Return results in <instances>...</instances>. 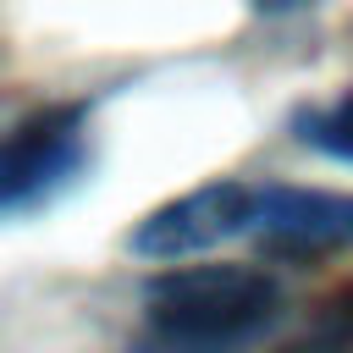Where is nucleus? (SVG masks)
<instances>
[{
  "label": "nucleus",
  "mask_w": 353,
  "mask_h": 353,
  "mask_svg": "<svg viewBox=\"0 0 353 353\" xmlns=\"http://www.w3.org/2000/svg\"><path fill=\"white\" fill-rule=\"evenodd\" d=\"M265 259H325L353 248V193L336 188H292L254 182V226Z\"/></svg>",
  "instance_id": "4"
},
{
  "label": "nucleus",
  "mask_w": 353,
  "mask_h": 353,
  "mask_svg": "<svg viewBox=\"0 0 353 353\" xmlns=\"http://www.w3.org/2000/svg\"><path fill=\"white\" fill-rule=\"evenodd\" d=\"M248 226H254V182L215 176V182L188 188L182 199L154 204V210L127 232V248H132L138 259L176 265V259L210 254V248H221V243H232V237H248Z\"/></svg>",
  "instance_id": "3"
},
{
  "label": "nucleus",
  "mask_w": 353,
  "mask_h": 353,
  "mask_svg": "<svg viewBox=\"0 0 353 353\" xmlns=\"http://www.w3.org/2000/svg\"><path fill=\"white\" fill-rule=\"evenodd\" d=\"M292 353H353V281L320 303L309 331L292 342Z\"/></svg>",
  "instance_id": "6"
},
{
  "label": "nucleus",
  "mask_w": 353,
  "mask_h": 353,
  "mask_svg": "<svg viewBox=\"0 0 353 353\" xmlns=\"http://www.w3.org/2000/svg\"><path fill=\"white\" fill-rule=\"evenodd\" d=\"M88 165V105H39L0 132V215H28L66 193Z\"/></svg>",
  "instance_id": "2"
},
{
  "label": "nucleus",
  "mask_w": 353,
  "mask_h": 353,
  "mask_svg": "<svg viewBox=\"0 0 353 353\" xmlns=\"http://www.w3.org/2000/svg\"><path fill=\"white\" fill-rule=\"evenodd\" d=\"M248 6H254V17H292V11H309L320 0H248Z\"/></svg>",
  "instance_id": "7"
},
{
  "label": "nucleus",
  "mask_w": 353,
  "mask_h": 353,
  "mask_svg": "<svg viewBox=\"0 0 353 353\" xmlns=\"http://www.w3.org/2000/svg\"><path fill=\"white\" fill-rule=\"evenodd\" d=\"M281 281L259 265H171L143 287V331L127 353H243L281 320Z\"/></svg>",
  "instance_id": "1"
},
{
  "label": "nucleus",
  "mask_w": 353,
  "mask_h": 353,
  "mask_svg": "<svg viewBox=\"0 0 353 353\" xmlns=\"http://www.w3.org/2000/svg\"><path fill=\"white\" fill-rule=\"evenodd\" d=\"M292 138L336 165H353V88L325 99V105H303L292 116Z\"/></svg>",
  "instance_id": "5"
}]
</instances>
